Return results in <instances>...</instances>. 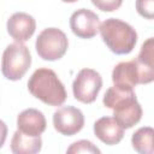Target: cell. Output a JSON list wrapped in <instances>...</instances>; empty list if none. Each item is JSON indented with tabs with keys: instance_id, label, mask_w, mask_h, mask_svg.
Masks as SVG:
<instances>
[{
	"instance_id": "6da1fadb",
	"label": "cell",
	"mask_w": 154,
	"mask_h": 154,
	"mask_svg": "<svg viewBox=\"0 0 154 154\" xmlns=\"http://www.w3.org/2000/svg\"><path fill=\"white\" fill-rule=\"evenodd\" d=\"M102 101L107 108L113 109L114 119L124 129L132 128L142 118V107L134 90H122L113 85L106 90Z\"/></svg>"
},
{
	"instance_id": "7a4b0ae2",
	"label": "cell",
	"mask_w": 154,
	"mask_h": 154,
	"mask_svg": "<svg viewBox=\"0 0 154 154\" xmlns=\"http://www.w3.org/2000/svg\"><path fill=\"white\" fill-rule=\"evenodd\" d=\"M28 89L32 96L48 106H61L66 97V90L57 73L46 67L37 69L28 81Z\"/></svg>"
},
{
	"instance_id": "3957f363",
	"label": "cell",
	"mask_w": 154,
	"mask_h": 154,
	"mask_svg": "<svg viewBox=\"0 0 154 154\" xmlns=\"http://www.w3.org/2000/svg\"><path fill=\"white\" fill-rule=\"evenodd\" d=\"M100 34L106 46L116 54H129L137 42L136 30L117 18H108L100 25Z\"/></svg>"
},
{
	"instance_id": "277c9868",
	"label": "cell",
	"mask_w": 154,
	"mask_h": 154,
	"mask_svg": "<svg viewBox=\"0 0 154 154\" xmlns=\"http://www.w3.org/2000/svg\"><path fill=\"white\" fill-rule=\"evenodd\" d=\"M31 65V54L29 48L23 42L8 45L2 54L1 72L10 81L20 79Z\"/></svg>"
},
{
	"instance_id": "5b68a950",
	"label": "cell",
	"mask_w": 154,
	"mask_h": 154,
	"mask_svg": "<svg viewBox=\"0 0 154 154\" xmlns=\"http://www.w3.org/2000/svg\"><path fill=\"white\" fill-rule=\"evenodd\" d=\"M69 41L64 31L58 28H47L42 30L35 43L36 52L43 60L53 61L63 58L67 51Z\"/></svg>"
},
{
	"instance_id": "8992f818",
	"label": "cell",
	"mask_w": 154,
	"mask_h": 154,
	"mask_svg": "<svg viewBox=\"0 0 154 154\" xmlns=\"http://www.w3.org/2000/svg\"><path fill=\"white\" fill-rule=\"evenodd\" d=\"M101 87L102 78L97 71L93 69H82L72 83L73 96L79 102L91 103L96 100Z\"/></svg>"
},
{
	"instance_id": "52a82bcc",
	"label": "cell",
	"mask_w": 154,
	"mask_h": 154,
	"mask_svg": "<svg viewBox=\"0 0 154 154\" xmlns=\"http://www.w3.org/2000/svg\"><path fill=\"white\" fill-rule=\"evenodd\" d=\"M54 129L64 136H73L84 126V116L82 111L73 106L58 108L53 114Z\"/></svg>"
},
{
	"instance_id": "ba28073f",
	"label": "cell",
	"mask_w": 154,
	"mask_h": 154,
	"mask_svg": "<svg viewBox=\"0 0 154 154\" xmlns=\"http://www.w3.org/2000/svg\"><path fill=\"white\" fill-rule=\"evenodd\" d=\"M100 19L96 13L88 8H79L70 17L72 32L81 38H91L100 31Z\"/></svg>"
},
{
	"instance_id": "9c48e42d",
	"label": "cell",
	"mask_w": 154,
	"mask_h": 154,
	"mask_svg": "<svg viewBox=\"0 0 154 154\" xmlns=\"http://www.w3.org/2000/svg\"><path fill=\"white\" fill-rule=\"evenodd\" d=\"M7 32L16 42L28 41L35 32L36 22L32 16L24 12L13 13L7 20Z\"/></svg>"
},
{
	"instance_id": "30bf717a",
	"label": "cell",
	"mask_w": 154,
	"mask_h": 154,
	"mask_svg": "<svg viewBox=\"0 0 154 154\" xmlns=\"http://www.w3.org/2000/svg\"><path fill=\"white\" fill-rule=\"evenodd\" d=\"M138 70V83L147 84L154 81V37L147 38L135 59Z\"/></svg>"
},
{
	"instance_id": "8fae6325",
	"label": "cell",
	"mask_w": 154,
	"mask_h": 154,
	"mask_svg": "<svg viewBox=\"0 0 154 154\" xmlns=\"http://www.w3.org/2000/svg\"><path fill=\"white\" fill-rule=\"evenodd\" d=\"M95 136L107 146L119 143L124 137V128L114 117H102L94 123Z\"/></svg>"
},
{
	"instance_id": "7c38bea8",
	"label": "cell",
	"mask_w": 154,
	"mask_h": 154,
	"mask_svg": "<svg viewBox=\"0 0 154 154\" xmlns=\"http://www.w3.org/2000/svg\"><path fill=\"white\" fill-rule=\"evenodd\" d=\"M112 81L118 89L134 90L135 85L138 84V70L135 59L116 65L112 71Z\"/></svg>"
},
{
	"instance_id": "4fadbf2b",
	"label": "cell",
	"mask_w": 154,
	"mask_h": 154,
	"mask_svg": "<svg viewBox=\"0 0 154 154\" xmlns=\"http://www.w3.org/2000/svg\"><path fill=\"white\" fill-rule=\"evenodd\" d=\"M47 122L43 113L36 108H28L17 117V128L29 136H41L46 130Z\"/></svg>"
},
{
	"instance_id": "5bb4252c",
	"label": "cell",
	"mask_w": 154,
	"mask_h": 154,
	"mask_svg": "<svg viewBox=\"0 0 154 154\" xmlns=\"http://www.w3.org/2000/svg\"><path fill=\"white\" fill-rule=\"evenodd\" d=\"M42 148L41 136H29L17 130L11 140V150L14 154H35Z\"/></svg>"
},
{
	"instance_id": "9a60e30c",
	"label": "cell",
	"mask_w": 154,
	"mask_h": 154,
	"mask_svg": "<svg viewBox=\"0 0 154 154\" xmlns=\"http://www.w3.org/2000/svg\"><path fill=\"white\" fill-rule=\"evenodd\" d=\"M132 148L140 154L154 153V129L150 126H143L137 129L131 137Z\"/></svg>"
},
{
	"instance_id": "2e32d148",
	"label": "cell",
	"mask_w": 154,
	"mask_h": 154,
	"mask_svg": "<svg viewBox=\"0 0 154 154\" xmlns=\"http://www.w3.org/2000/svg\"><path fill=\"white\" fill-rule=\"evenodd\" d=\"M67 154H78V153H93V154H99L100 149L90 141L87 140H79L77 142H73L67 149Z\"/></svg>"
},
{
	"instance_id": "e0dca14e",
	"label": "cell",
	"mask_w": 154,
	"mask_h": 154,
	"mask_svg": "<svg viewBox=\"0 0 154 154\" xmlns=\"http://www.w3.org/2000/svg\"><path fill=\"white\" fill-rule=\"evenodd\" d=\"M136 11L146 19H154V0H136Z\"/></svg>"
},
{
	"instance_id": "ac0fdd59",
	"label": "cell",
	"mask_w": 154,
	"mask_h": 154,
	"mask_svg": "<svg viewBox=\"0 0 154 154\" xmlns=\"http://www.w3.org/2000/svg\"><path fill=\"white\" fill-rule=\"evenodd\" d=\"M91 4L103 12H113L122 6L123 0H91Z\"/></svg>"
},
{
	"instance_id": "d6986e66",
	"label": "cell",
	"mask_w": 154,
	"mask_h": 154,
	"mask_svg": "<svg viewBox=\"0 0 154 154\" xmlns=\"http://www.w3.org/2000/svg\"><path fill=\"white\" fill-rule=\"evenodd\" d=\"M61 1H64V2H76V1H78V0H61Z\"/></svg>"
}]
</instances>
